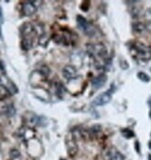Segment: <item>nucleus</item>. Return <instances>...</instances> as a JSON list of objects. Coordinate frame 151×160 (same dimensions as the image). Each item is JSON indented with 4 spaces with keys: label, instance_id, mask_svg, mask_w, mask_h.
<instances>
[{
    "label": "nucleus",
    "instance_id": "obj_1",
    "mask_svg": "<svg viewBox=\"0 0 151 160\" xmlns=\"http://www.w3.org/2000/svg\"><path fill=\"white\" fill-rule=\"evenodd\" d=\"M131 52L133 57L142 62H148L151 59V47L143 43L135 42L131 47Z\"/></svg>",
    "mask_w": 151,
    "mask_h": 160
},
{
    "label": "nucleus",
    "instance_id": "obj_2",
    "mask_svg": "<svg viewBox=\"0 0 151 160\" xmlns=\"http://www.w3.org/2000/svg\"><path fill=\"white\" fill-rule=\"evenodd\" d=\"M87 47V52L88 54L93 56L96 60V62H98V60H104L106 61L107 59V48L106 46L101 44V43H97V44H88L86 46Z\"/></svg>",
    "mask_w": 151,
    "mask_h": 160
},
{
    "label": "nucleus",
    "instance_id": "obj_3",
    "mask_svg": "<svg viewBox=\"0 0 151 160\" xmlns=\"http://www.w3.org/2000/svg\"><path fill=\"white\" fill-rule=\"evenodd\" d=\"M77 25L78 28L84 32L85 35L89 37H96L97 36V29L93 24H91L85 18L81 15L77 16Z\"/></svg>",
    "mask_w": 151,
    "mask_h": 160
},
{
    "label": "nucleus",
    "instance_id": "obj_4",
    "mask_svg": "<svg viewBox=\"0 0 151 160\" xmlns=\"http://www.w3.org/2000/svg\"><path fill=\"white\" fill-rule=\"evenodd\" d=\"M65 143H66V147H67L69 156L72 158H74L78 153V145L76 143L75 136L72 132L67 134L65 138Z\"/></svg>",
    "mask_w": 151,
    "mask_h": 160
},
{
    "label": "nucleus",
    "instance_id": "obj_5",
    "mask_svg": "<svg viewBox=\"0 0 151 160\" xmlns=\"http://www.w3.org/2000/svg\"><path fill=\"white\" fill-rule=\"evenodd\" d=\"M111 98H112V95L110 92H104L94 99V101L92 102V105L95 107H101V106L107 105L108 103L110 102Z\"/></svg>",
    "mask_w": 151,
    "mask_h": 160
},
{
    "label": "nucleus",
    "instance_id": "obj_6",
    "mask_svg": "<svg viewBox=\"0 0 151 160\" xmlns=\"http://www.w3.org/2000/svg\"><path fill=\"white\" fill-rule=\"evenodd\" d=\"M36 32L34 26L30 23V22H25L23 24V26L21 27V34L22 37H33V34Z\"/></svg>",
    "mask_w": 151,
    "mask_h": 160
},
{
    "label": "nucleus",
    "instance_id": "obj_7",
    "mask_svg": "<svg viewBox=\"0 0 151 160\" xmlns=\"http://www.w3.org/2000/svg\"><path fill=\"white\" fill-rule=\"evenodd\" d=\"M36 9H37V7L33 1H26L23 4L22 11L24 16H32L33 14L36 12Z\"/></svg>",
    "mask_w": 151,
    "mask_h": 160
},
{
    "label": "nucleus",
    "instance_id": "obj_8",
    "mask_svg": "<svg viewBox=\"0 0 151 160\" xmlns=\"http://www.w3.org/2000/svg\"><path fill=\"white\" fill-rule=\"evenodd\" d=\"M62 75L67 80H74L77 76V70L72 65H67L62 70Z\"/></svg>",
    "mask_w": 151,
    "mask_h": 160
},
{
    "label": "nucleus",
    "instance_id": "obj_9",
    "mask_svg": "<svg viewBox=\"0 0 151 160\" xmlns=\"http://www.w3.org/2000/svg\"><path fill=\"white\" fill-rule=\"evenodd\" d=\"M107 80H108L107 75L104 74V73H101L98 76L93 78L91 83H92L93 88H95V89H100L101 87H103L105 85V83L107 82Z\"/></svg>",
    "mask_w": 151,
    "mask_h": 160
},
{
    "label": "nucleus",
    "instance_id": "obj_10",
    "mask_svg": "<svg viewBox=\"0 0 151 160\" xmlns=\"http://www.w3.org/2000/svg\"><path fill=\"white\" fill-rule=\"evenodd\" d=\"M108 160H124V157L115 148H110L107 152Z\"/></svg>",
    "mask_w": 151,
    "mask_h": 160
},
{
    "label": "nucleus",
    "instance_id": "obj_11",
    "mask_svg": "<svg viewBox=\"0 0 151 160\" xmlns=\"http://www.w3.org/2000/svg\"><path fill=\"white\" fill-rule=\"evenodd\" d=\"M33 37H23L22 39L21 46H22L23 50L28 51V50L33 48Z\"/></svg>",
    "mask_w": 151,
    "mask_h": 160
},
{
    "label": "nucleus",
    "instance_id": "obj_12",
    "mask_svg": "<svg viewBox=\"0 0 151 160\" xmlns=\"http://www.w3.org/2000/svg\"><path fill=\"white\" fill-rule=\"evenodd\" d=\"M2 113L4 116H6L8 118H11L16 114V108L14 107L13 104H8V105H6L3 107Z\"/></svg>",
    "mask_w": 151,
    "mask_h": 160
},
{
    "label": "nucleus",
    "instance_id": "obj_13",
    "mask_svg": "<svg viewBox=\"0 0 151 160\" xmlns=\"http://www.w3.org/2000/svg\"><path fill=\"white\" fill-rule=\"evenodd\" d=\"M11 95V92L3 84H0V101L8 98Z\"/></svg>",
    "mask_w": 151,
    "mask_h": 160
},
{
    "label": "nucleus",
    "instance_id": "obj_14",
    "mask_svg": "<svg viewBox=\"0 0 151 160\" xmlns=\"http://www.w3.org/2000/svg\"><path fill=\"white\" fill-rule=\"evenodd\" d=\"M145 25L142 22H136L133 24V31L136 33H141L145 30Z\"/></svg>",
    "mask_w": 151,
    "mask_h": 160
},
{
    "label": "nucleus",
    "instance_id": "obj_15",
    "mask_svg": "<svg viewBox=\"0 0 151 160\" xmlns=\"http://www.w3.org/2000/svg\"><path fill=\"white\" fill-rule=\"evenodd\" d=\"M48 41H49L48 36L44 32V33H42L41 37L39 38V45L42 46H44V47H46L47 45L48 44Z\"/></svg>",
    "mask_w": 151,
    "mask_h": 160
},
{
    "label": "nucleus",
    "instance_id": "obj_16",
    "mask_svg": "<svg viewBox=\"0 0 151 160\" xmlns=\"http://www.w3.org/2000/svg\"><path fill=\"white\" fill-rule=\"evenodd\" d=\"M121 133L123 134V136L126 138V139H131V138H133V137H134V133L132 131V130H130V129H123L122 131H121Z\"/></svg>",
    "mask_w": 151,
    "mask_h": 160
},
{
    "label": "nucleus",
    "instance_id": "obj_17",
    "mask_svg": "<svg viewBox=\"0 0 151 160\" xmlns=\"http://www.w3.org/2000/svg\"><path fill=\"white\" fill-rule=\"evenodd\" d=\"M137 78L140 80L144 81V82H149L150 81V77L147 73H145L143 71H140V72L137 73Z\"/></svg>",
    "mask_w": 151,
    "mask_h": 160
},
{
    "label": "nucleus",
    "instance_id": "obj_18",
    "mask_svg": "<svg viewBox=\"0 0 151 160\" xmlns=\"http://www.w3.org/2000/svg\"><path fill=\"white\" fill-rule=\"evenodd\" d=\"M9 156H10V158L12 160H19L21 158V153L17 149H12L9 152Z\"/></svg>",
    "mask_w": 151,
    "mask_h": 160
},
{
    "label": "nucleus",
    "instance_id": "obj_19",
    "mask_svg": "<svg viewBox=\"0 0 151 160\" xmlns=\"http://www.w3.org/2000/svg\"><path fill=\"white\" fill-rule=\"evenodd\" d=\"M38 72H39L42 76H44V77H48V76L49 75V73H50V70H49V68H48V66L44 65V66H42V67H41V69L38 70Z\"/></svg>",
    "mask_w": 151,
    "mask_h": 160
},
{
    "label": "nucleus",
    "instance_id": "obj_20",
    "mask_svg": "<svg viewBox=\"0 0 151 160\" xmlns=\"http://www.w3.org/2000/svg\"><path fill=\"white\" fill-rule=\"evenodd\" d=\"M100 131H101L100 125L96 124V125H94V126L90 129V133H91V135H97V134Z\"/></svg>",
    "mask_w": 151,
    "mask_h": 160
},
{
    "label": "nucleus",
    "instance_id": "obj_21",
    "mask_svg": "<svg viewBox=\"0 0 151 160\" xmlns=\"http://www.w3.org/2000/svg\"><path fill=\"white\" fill-rule=\"evenodd\" d=\"M4 23V16H3V11H2V7H0V38L3 39V36H2V30H1V27L2 24Z\"/></svg>",
    "mask_w": 151,
    "mask_h": 160
},
{
    "label": "nucleus",
    "instance_id": "obj_22",
    "mask_svg": "<svg viewBox=\"0 0 151 160\" xmlns=\"http://www.w3.org/2000/svg\"><path fill=\"white\" fill-rule=\"evenodd\" d=\"M0 69H1V71L3 73H5V68H4V65H3V62L0 61Z\"/></svg>",
    "mask_w": 151,
    "mask_h": 160
},
{
    "label": "nucleus",
    "instance_id": "obj_23",
    "mask_svg": "<svg viewBox=\"0 0 151 160\" xmlns=\"http://www.w3.org/2000/svg\"><path fill=\"white\" fill-rule=\"evenodd\" d=\"M148 147H149V149L151 150V142H149V143H148Z\"/></svg>",
    "mask_w": 151,
    "mask_h": 160
},
{
    "label": "nucleus",
    "instance_id": "obj_24",
    "mask_svg": "<svg viewBox=\"0 0 151 160\" xmlns=\"http://www.w3.org/2000/svg\"><path fill=\"white\" fill-rule=\"evenodd\" d=\"M60 160H66V159H63V158H61V159H60Z\"/></svg>",
    "mask_w": 151,
    "mask_h": 160
}]
</instances>
